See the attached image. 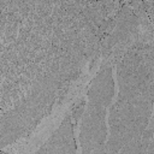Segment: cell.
I'll use <instances>...</instances> for the list:
<instances>
[{
    "instance_id": "obj_1",
    "label": "cell",
    "mask_w": 154,
    "mask_h": 154,
    "mask_svg": "<svg viewBox=\"0 0 154 154\" xmlns=\"http://www.w3.org/2000/svg\"><path fill=\"white\" fill-rule=\"evenodd\" d=\"M108 135L106 123V108L88 102L83 112L79 143L83 153H105V142Z\"/></svg>"
},
{
    "instance_id": "obj_2",
    "label": "cell",
    "mask_w": 154,
    "mask_h": 154,
    "mask_svg": "<svg viewBox=\"0 0 154 154\" xmlns=\"http://www.w3.org/2000/svg\"><path fill=\"white\" fill-rule=\"evenodd\" d=\"M116 94V83L113 70L109 65H103L91 79L87 96L88 102L101 107H107L112 103Z\"/></svg>"
},
{
    "instance_id": "obj_3",
    "label": "cell",
    "mask_w": 154,
    "mask_h": 154,
    "mask_svg": "<svg viewBox=\"0 0 154 154\" xmlns=\"http://www.w3.org/2000/svg\"><path fill=\"white\" fill-rule=\"evenodd\" d=\"M76 141L73 136V126L70 116H66L60 126L54 131L49 140L43 144L38 153H76Z\"/></svg>"
},
{
    "instance_id": "obj_4",
    "label": "cell",
    "mask_w": 154,
    "mask_h": 154,
    "mask_svg": "<svg viewBox=\"0 0 154 154\" xmlns=\"http://www.w3.org/2000/svg\"><path fill=\"white\" fill-rule=\"evenodd\" d=\"M28 130L26 124L16 108L0 117V148L13 143Z\"/></svg>"
}]
</instances>
